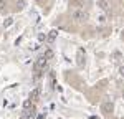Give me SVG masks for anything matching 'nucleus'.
Listing matches in <instances>:
<instances>
[{"label":"nucleus","instance_id":"obj_1","mask_svg":"<svg viewBox=\"0 0 124 119\" xmlns=\"http://www.w3.org/2000/svg\"><path fill=\"white\" fill-rule=\"evenodd\" d=\"M71 20L76 22V23H83V22L88 20V12H85L83 8L73 10V12H71Z\"/></svg>","mask_w":124,"mask_h":119},{"label":"nucleus","instance_id":"obj_2","mask_svg":"<svg viewBox=\"0 0 124 119\" xmlns=\"http://www.w3.org/2000/svg\"><path fill=\"white\" fill-rule=\"evenodd\" d=\"M46 63H48V60L45 58V56H41V58H38L37 61H35V65H33V69H35L37 73H40V71H43V69H45Z\"/></svg>","mask_w":124,"mask_h":119},{"label":"nucleus","instance_id":"obj_3","mask_svg":"<svg viewBox=\"0 0 124 119\" xmlns=\"http://www.w3.org/2000/svg\"><path fill=\"white\" fill-rule=\"evenodd\" d=\"M113 109H114V104H113V101H109V99L101 104V112H103V114H111Z\"/></svg>","mask_w":124,"mask_h":119},{"label":"nucleus","instance_id":"obj_4","mask_svg":"<svg viewBox=\"0 0 124 119\" xmlns=\"http://www.w3.org/2000/svg\"><path fill=\"white\" fill-rule=\"evenodd\" d=\"M70 5L75 7V10H79L83 5H85V0H70Z\"/></svg>","mask_w":124,"mask_h":119},{"label":"nucleus","instance_id":"obj_5","mask_svg":"<svg viewBox=\"0 0 124 119\" xmlns=\"http://www.w3.org/2000/svg\"><path fill=\"white\" fill-rule=\"evenodd\" d=\"M85 50L83 48H79L78 50V66H83V60H85Z\"/></svg>","mask_w":124,"mask_h":119},{"label":"nucleus","instance_id":"obj_6","mask_svg":"<svg viewBox=\"0 0 124 119\" xmlns=\"http://www.w3.org/2000/svg\"><path fill=\"white\" fill-rule=\"evenodd\" d=\"M98 7L106 12V10H108V7H109V2H108V0H98Z\"/></svg>","mask_w":124,"mask_h":119},{"label":"nucleus","instance_id":"obj_7","mask_svg":"<svg viewBox=\"0 0 124 119\" xmlns=\"http://www.w3.org/2000/svg\"><path fill=\"white\" fill-rule=\"evenodd\" d=\"M38 94H40V89H38V88H35L33 91H31V94H30V98H28V99H31V101L35 103V101L38 99Z\"/></svg>","mask_w":124,"mask_h":119},{"label":"nucleus","instance_id":"obj_8","mask_svg":"<svg viewBox=\"0 0 124 119\" xmlns=\"http://www.w3.org/2000/svg\"><path fill=\"white\" fill-rule=\"evenodd\" d=\"M31 106H33V101H31V99H25V103H23V109L28 111Z\"/></svg>","mask_w":124,"mask_h":119},{"label":"nucleus","instance_id":"obj_9","mask_svg":"<svg viewBox=\"0 0 124 119\" xmlns=\"http://www.w3.org/2000/svg\"><path fill=\"white\" fill-rule=\"evenodd\" d=\"M23 7H25V0H20V2H17V3H15V10H17V12L23 10Z\"/></svg>","mask_w":124,"mask_h":119},{"label":"nucleus","instance_id":"obj_10","mask_svg":"<svg viewBox=\"0 0 124 119\" xmlns=\"http://www.w3.org/2000/svg\"><path fill=\"white\" fill-rule=\"evenodd\" d=\"M56 35H58L56 30H51V31H50V35H48V41H53V40L56 38Z\"/></svg>","mask_w":124,"mask_h":119},{"label":"nucleus","instance_id":"obj_11","mask_svg":"<svg viewBox=\"0 0 124 119\" xmlns=\"http://www.w3.org/2000/svg\"><path fill=\"white\" fill-rule=\"evenodd\" d=\"M43 56H45V58H46V60H50V58H51V56H53V51H51V50H46V53H45Z\"/></svg>","mask_w":124,"mask_h":119},{"label":"nucleus","instance_id":"obj_12","mask_svg":"<svg viewBox=\"0 0 124 119\" xmlns=\"http://www.w3.org/2000/svg\"><path fill=\"white\" fill-rule=\"evenodd\" d=\"M119 74L124 78V66H121V68H119Z\"/></svg>","mask_w":124,"mask_h":119},{"label":"nucleus","instance_id":"obj_13","mask_svg":"<svg viewBox=\"0 0 124 119\" xmlns=\"http://www.w3.org/2000/svg\"><path fill=\"white\" fill-rule=\"evenodd\" d=\"M0 12H3V0H0Z\"/></svg>","mask_w":124,"mask_h":119},{"label":"nucleus","instance_id":"obj_14","mask_svg":"<svg viewBox=\"0 0 124 119\" xmlns=\"http://www.w3.org/2000/svg\"><path fill=\"white\" fill-rule=\"evenodd\" d=\"M123 98H124V91H123Z\"/></svg>","mask_w":124,"mask_h":119}]
</instances>
